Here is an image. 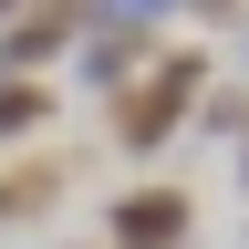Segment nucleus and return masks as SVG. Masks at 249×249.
<instances>
[{
	"label": "nucleus",
	"instance_id": "1",
	"mask_svg": "<svg viewBox=\"0 0 249 249\" xmlns=\"http://www.w3.org/2000/svg\"><path fill=\"white\" fill-rule=\"evenodd\" d=\"M197 93H208V62H197V52H166V62H156V73L124 93L104 124H114V145L145 156V145H166V124H187V104H197Z\"/></svg>",
	"mask_w": 249,
	"mask_h": 249
},
{
	"label": "nucleus",
	"instance_id": "2",
	"mask_svg": "<svg viewBox=\"0 0 249 249\" xmlns=\"http://www.w3.org/2000/svg\"><path fill=\"white\" fill-rule=\"evenodd\" d=\"M187 187H124L104 208V249H187Z\"/></svg>",
	"mask_w": 249,
	"mask_h": 249
},
{
	"label": "nucleus",
	"instance_id": "3",
	"mask_svg": "<svg viewBox=\"0 0 249 249\" xmlns=\"http://www.w3.org/2000/svg\"><path fill=\"white\" fill-rule=\"evenodd\" d=\"M73 31H83V0H52L42 21H11V31H0V73H11V83H31L62 42H73Z\"/></svg>",
	"mask_w": 249,
	"mask_h": 249
},
{
	"label": "nucleus",
	"instance_id": "4",
	"mask_svg": "<svg viewBox=\"0 0 249 249\" xmlns=\"http://www.w3.org/2000/svg\"><path fill=\"white\" fill-rule=\"evenodd\" d=\"M135 62H145V31H104V42H83V83L93 93H124Z\"/></svg>",
	"mask_w": 249,
	"mask_h": 249
},
{
	"label": "nucleus",
	"instance_id": "5",
	"mask_svg": "<svg viewBox=\"0 0 249 249\" xmlns=\"http://www.w3.org/2000/svg\"><path fill=\"white\" fill-rule=\"evenodd\" d=\"M42 114H52V93H31V83H0V135H31Z\"/></svg>",
	"mask_w": 249,
	"mask_h": 249
},
{
	"label": "nucleus",
	"instance_id": "6",
	"mask_svg": "<svg viewBox=\"0 0 249 249\" xmlns=\"http://www.w3.org/2000/svg\"><path fill=\"white\" fill-rule=\"evenodd\" d=\"M239 187H249V156H239Z\"/></svg>",
	"mask_w": 249,
	"mask_h": 249
},
{
	"label": "nucleus",
	"instance_id": "7",
	"mask_svg": "<svg viewBox=\"0 0 249 249\" xmlns=\"http://www.w3.org/2000/svg\"><path fill=\"white\" fill-rule=\"evenodd\" d=\"M208 11H229V0H208Z\"/></svg>",
	"mask_w": 249,
	"mask_h": 249
},
{
	"label": "nucleus",
	"instance_id": "8",
	"mask_svg": "<svg viewBox=\"0 0 249 249\" xmlns=\"http://www.w3.org/2000/svg\"><path fill=\"white\" fill-rule=\"evenodd\" d=\"M0 11H11V0H0Z\"/></svg>",
	"mask_w": 249,
	"mask_h": 249
}]
</instances>
